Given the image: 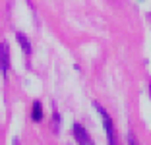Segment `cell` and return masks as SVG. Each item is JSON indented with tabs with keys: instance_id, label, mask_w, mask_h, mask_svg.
I'll return each mask as SVG.
<instances>
[{
	"instance_id": "1",
	"label": "cell",
	"mask_w": 151,
	"mask_h": 145,
	"mask_svg": "<svg viewBox=\"0 0 151 145\" xmlns=\"http://www.w3.org/2000/svg\"><path fill=\"white\" fill-rule=\"evenodd\" d=\"M93 106H95V110H97L99 114H101L103 128H105V134H107V143H109V145H118V141H116V130H114V124H112L109 112L103 108L99 103H93Z\"/></svg>"
},
{
	"instance_id": "2",
	"label": "cell",
	"mask_w": 151,
	"mask_h": 145,
	"mask_svg": "<svg viewBox=\"0 0 151 145\" xmlns=\"http://www.w3.org/2000/svg\"><path fill=\"white\" fill-rule=\"evenodd\" d=\"M72 136H74V139L80 145H95V141L91 139V136L87 134V130L81 124H74L72 126Z\"/></svg>"
},
{
	"instance_id": "3",
	"label": "cell",
	"mask_w": 151,
	"mask_h": 145,
	"mask_svg": "<svg viewBox=\"0 0 151 145\" xmlns=\"http://www.w3.org/2000/svg\"><path fill=\"white\" fill-rule=\"evenodd\" d=\"M0 72H2L4 78L10 72V45L6 41L0 43Z\"/></svg>"
},
{
	"instance_id": "4",
	"label": "cell",
	"mask_w": 151,
	"mask_h": 145,
	"mask_svg": "<svg viewBox=\"0 0 151 145\" xmlns=\"http://www.w3.org/2000/svg\"><path fill=\"white\" fill-rule=\"evenodd\" d=\"M16 39H18L19 47L23 48V52H25V56H29L31 54V43H29V39H27L23 33H16Z\"/></svg>"
},
{
	"instance_id": "5",
	"label": "cell",
	"mask_w": 151,
	"mask_h": 145,
	"mask_svg": "<svg viewBox=\"0 0 151 145\" xmlns=\"http://www.w3.org/2000/svg\"><path fill=\"white\" fill-rule=\"evenodd\" d=\"M31 120L33 122H41V120H43V106H41V101H33Z\"/></svg>"
},
{
	"instance_id": "6",
	"label": "cell",
	"mask_w": 151,
	"mask_h": 145,
	"mask_svg": "<svg viewBox=\"0 0 151 145\" xmlns=\"http://www.w3.org/2000/svg\"><path fill=\"white\" fill-rule=\"evenodd\" d=\"M52 118H54V130L58 132V124H60V116H58V112H56V110H54V116H52Z\"/></svg>"
},
{
	"instance_id": "7",
	"label": "cell",
	"mask_w": 151,
	"mask_h": 145,
	"mask_svg": "<svg viewBox=\"0 0 151 145\" xmlns=\"http://www.w3.org/2000/svg\"><path fill=\"white\" fill-rule=\"evenodd\" d=\"M128 145H139V143H138V139L134 137V134H130V136H128Z\"/></svg>"
},
{
	"instance_id": "8",
	"label": "cell",
	"mask_w": 151,
	"mask_h": 145,
	"mask_svg": "<svg viewBox=\"0 0 151 145\" xmlns=\"http://www.w3.org/2000/svg\"><path fill=\"white\" fill-rule=\"evenodd\" d=\"M14 145H19V141H18V139H14Z\"/></svg>"
}]
</instances>
